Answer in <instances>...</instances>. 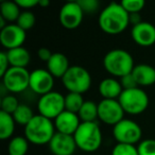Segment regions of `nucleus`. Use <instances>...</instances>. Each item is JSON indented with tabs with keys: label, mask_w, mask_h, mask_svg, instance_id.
Here are the masks:
<instances>
[{
	"label": "nucleus",
	"mask_w": 155,
	"mask_h": 155,
	"mask_svg": "<svg viewBox=\"0 0 155 155\" xmlns=\"http://www.w3.org/2000/svg\"><path fill=\"white\" fill-rule=\"evenodd\" d=\"M26 37V31L17 24H10L0 30V43L8 50L22 47Z\"/></svg>",
	"instance_id": "ddd939ff"
},
{
	"label": "nucleus",
	"mask_w": 155,
	"mask_h": 155,
	"mask_svg": "<svg viewBox=\"0 0 155 155\" xmlns=\"http://www.w3.org/2000/svg\"><path fill=\"white\" fill-rule=\"evenodd\" d=\"M54 134V122L39 114L35 115L32 120L25 127V137L28 139L29 142L37 146L46 143L49 144Z\"/></svg>",
	"instance_id": "f03ea898"
},
{
	"label": "nucleus",
	"mask_w": 155,
	"mask_h": 155,
	"mask_svg": "<svg viewBox=\"0 0 155 155\" xmlns=\"http://www.w3.org/2000/svg\"><path fill=\"white\" fill-rule=\"evenodd\" d=\"M84 99L81 94L68 93L65 96V110L78 114L84 104Z\"/></svg>",
	"instance_id": "393cba45"
},
{
	"label": "nucleus",
	"mask_w": 155,
	"mask_h": 155,
	"mask_svg": "<svg viewBox=\"0 0 155 155\" xmlns=\"http://www.w3.org/2000/svg\"><path fill=\"white\" fill-rule=\"evenodd\" d=\"M0 14L8 22H13L17 21L21 12L16 1H3L0 5Z\"/></svg>",
	"instance_id": "4be33fe9"
},
{
	"label": "nucleus",
	"mask_w": 155,
	"mask_h": 155,
	"mask_svg": "<svg viewBox=\"0 0 155 155\" xmlns=\"http://www.w3.org/2000/svg\"><path fill=\"white\" fill-rule=\"evenodd\" d=\"M120 5L129 14H133L139 13L146 5V2L143 0H123L120 2Z\"/></svg>",
	"instance_id": "c85d7f7f"
},
{
	"label": "nucleus",
	"mask_w": 155,
	"mask_h": 155,
	"mask_svg": "<svg viewBox=\"0 0 155 155\" xmlns=\"http://www.w3.org/2000/svg\"><path fill=\"white\" fill-rule=\"evenodd\" d=\"M141 21V18H140V14L139 13H133L130 14V24H132L133 26L140 24Z\"/></svg>",
	"instance_id": "e433bc0d"
},
{
	"label": "nucleus",
	"mask_w": 155,
	"mask_h": 155,
	"mask_svg": "<svg viewBox=\"0 0 155 155\" xmlns=\"http://www.w3.org/2000/svg\"><path fill=\"white\" fill-rule=\"evenodd\" d=\"M37 110L41 116L50 120L55 119L65 110V96L58 91H50L41 96L37 102Z\"/></svg>",
	"instance_id": "0eeeda50"
},
{
	"label": "nucleus",
	"mask_w": 155,
	"mask_h": 155,
	"mask_svg": "<svg viewBox=\"0 0 155 155\" xmlns=\"http://www.w3.org/2000/svg\"><path fill=\"white\" fill-rule=\"evenodd\" d=\"M137 150L139 155H155V140L150 138L142 140L137 146Z\"/></svg>",
	"instance_id": "7c9ffc66"
},
{
	"label": "nucleus",
	"mask_w": 155,
	"mask_h": 155,
	"mask_svg": "<svg viewBox=\"0 0 155 155\" xmlns=\"http://www.w3.org/2000/svg\"><path fill=\"white\" fill-rule=\"evenodd\" d=\"M120 84L123 89H132V88H136V87H139L137 85V83H136L132 72L124 75V77L120 78Z\"/></svg>",
	"instance_id": "473e14b6"
},
{
	"label": "nucleus",
	"mask_w": 155,
	"mask_h": 155,
	"mask_svg": "<svg viewBox=\"0 0 155 155\" xmlns=\"http://www.w3.org/2000/svg\"><path fill=\"white\" fill-rule=\"evenodd\" d=\"M124 113L130 115H139L147 110L149 105V97L140 87L132 89H123L118 99Z\"/></svg>",
	"instance_id": "423d86ee"
},
{
	"label": "nucleus",
	"mask_w": 155,
	"mask_h": 155,
	"mask_svg": "<svg viewBox=\"0 0 155 155\" xmlns=\"http://www.w3.org/2000/svg\"><path fill=\"white\" fill-rule=\"evenodd\" d=\"M79 149L85 152H94L102 143V132L97 122H81L73 135Z\"/></svg>",
	"instance_id": "20e7f679"
},
{
	"label": "nucleus",
	"mask_w": 155,
	"mask_h": 155,
	"mask_svg": "<svg viewBox=\"0 0 155 155\" xmlns=\"http://www.w3.org/2000/svg\"><path fill=\"white\" fill-rule=\"evenodd\" d=\"M131 36L137 45L150 47L155 44V26L147 21L140 22L132 27Z\"/></svg>",
	"instance_id": "2eb2a0df"
},
{
	"label": "nucleus",
	"mask_w": 155,
	"mask_h": 155,
	"mask_svg": "<svg viewBox=\"0 0 155 155\" xmlns=\"http://www.w3.org/2000/svg\"><path fill=\"white\" fill-rule=\"evenodd\" d=\"M113 135L118 143H137L142 136L141 127L135 121L123 119L113 127Z\"/></svg>",
	"instance_id": "1a4fd4ad"
},
{
	"label": "nucleus",
	"mask_w": 155,
	"mask_h": 155,
	"mask_svg": "<svg viewBox=\"0 0 155 155\" xmlns=\"http://www.w3.org/2000/svg\"><path fill=\"white\" fill-rule=\"evenodd\" d=\"M124 110L118 100L103 99L98 104V118L105 124L116 125L123 120Z\"/></svg>",
	"instance_id": "9d476101"
},
{
	"label": "nucleus",
	"mask_w": 155,
	"mask_h": 155,
	"mask_svg": "<svg viewBox=\"0 0 155 155\" xmlns=\"http://www.w3.org/2000/svg\"><path fill=\"white\" fill-rule=\"evenodd\" d=\"M15 123L12 115L0 112V139L5 140L13 136L15 131Z\"/></svg>",
	"instance_id": "412c9836"
},
{
	"label": "nucleus",
	"mask_w": 155,
	"mask_h": 155,
	"mask_svg": "<svg viewBox=\"0 0 155 155\" xmlns=\"http://www.w3.org/2000/svg\"><path fill=\"white\" fill-rule=\"evenodd\" d=\"M103 66L110 74L114 77H124L133 71V56L123 49H113L105 54L103 58Z\"/></svg>",
	"instance_id": "7ed1b4c3"
},
{
	"label": "nucleus",
	"mask_w": 155,
	"mask_h": 155,
	"mask_svg": "<svg viewBox=\"0 0 155 155\" xmlns=\"http://www.w3.org/2000/svg\"><path fill=\"white\" fill-rule=\"evenodd\" d=\"M29 150V141L25 136H15L11 138L8 146L9 155H26Z\"/></svg>",
	"instance_id": "b1692460"
},
{
	"label": "nucleus",
	"mask_w": 155,
	"mask_h": 155,
	"mask_svg": "<svg viewBox=\"0 0 155 155\" xmlns=\"http://www.w3.org/2000/svg\"><path fill=\"white\" fill-rule=\"evenodd\" d=\"M63 85L69 93L84 94L91 88V73L82 66H70L65 75L62 78Z\"/></svg>",
	"instance_id": "39448f33"
},
{
	"label": "nucleus",
	"mask_w": 155,
	"mask_h": 155,
	"mask_svg": "<svg viewBox=\"0 0 155 155\" xmlns=\"http://www.w3.org/2000/svg\"><path fill=\"white\" fill-rule=\"evenodd\" d=\"M10 67L11 66H10V62H9V58H8L7 52H1L0 53V75H1V78L9 70Z\"/></svg>",
	"instance_id": "72a5a7b5"
},
{
	"label": "nucleus",
	"mask_w": 155,
	"mask_h": 155,
	"mask_svg": "<svg viewBox=\"0 0 155 155\" xmlns=\"http://www.w3.org/2000/svg\"><path fill=\"white\" fill-rule=\"evenodd\" d=\"M123 91L120 82L113 78H106L99 84V94L103 99L118 100Z\"/></svg>",
	"instance_id": "6ab92c4d"
},
{
	"label": "nucleus",
	"mask_w": 155,
	"mask_h": 155,
	"mask_svg": "<svg viewBox=\"0 0 155 155\" xmlns=\"http://www.w3.org/2000/svg\"><path fill=\"white\" fill-rule=\"evenodd\" d=\"M69 68H70V65H69L68 58L61 52L53 53L51 58L47 62V70L53 75V78L62 79Z\"/></svg>",
	"instance_id": "f3484780"
},
{
	"label": "nucleus",
	"mask_w": 155,
	"mask_h": 155,
	"mask_svg": "<svg viewBox=\"0 0 155 155\" xmlns=\"http://www.w3.org/2000/svg\"><path fill=\"white\" fill-rule=\"evenodd\" d=\"M12 116H13V118H14V120H15L16 123L26 127V125L28 124L31 120H32L33 117H34L35 115L33 114L32 108H31L29 105H26V104H20Z\"/></svg>",
	"instance_id": "a878e982"
},
{
	"label": "nucleus",
	"mask_w": 155,
	"mask_h": 155,
	"mask_svg": "<svg viewBox=\"0 0 155 155\" xmlns=\"http://www.w3.org/2000/svg\"><path fill=\"white\" fill-rule=\"evenodd\" d=\"M112 155H139L137 147L134 144L127 143H117L113 148Z\"/></svg>",
	"instance_id": "c756f323"
},
{
	"label": "nucleus",
	"mask_w": 155,
	"mask_h": 155,
	"mask_svg": "<svg viewBox=\"0 0 155 155\" xmlns=\"http://www.w3.org/2000/svg\"><path fill=\"white\" fill-rule=\"evenodd\" d=\"M7 55L9 58L10 66L11 67H20L26 68L29 65L31 60V55L29 51L24 47L15 48L7 51Z\"/></svg>",
	"instance_id": "aec40b11"
},
{
	"label": "nucleus",
	"mask_w": 155,
	"mask_h": 155,
	"mask_svg": "<svg viewBox=\"0 0 155 155\" xmlns=\"http://www.w3.org/2000/svg\"><path fill=\"white\" fill-rule=\"evenodd\" d=\"M78 3L80 5L81 9L86 14H93L99 10L100 3L98 0H79Z\"/></svg>",
	"instance_id": "2f4dec72"
},
{
	"label": "nucleus",
	"mask_w": 155,
	"mask_h": 155,
	"mask_svg": "<svg viewBox=\"0 0 155 155\" xmlns=\"http://www.w3.org/2000/svg\"><path fill=\"white\" fill-rule=\"evenodd\" d=\"M30 73L27 68L10 67L2 77V86L10 93H22L29 88Z\"/></svg>",
	"instance_id": "6e6552de"
},
{
	"label": "nucleus",
	"mask_w": 155,
	"mask_h": 155,
	"mask_svg": "<svg viewBox=\"0 0 155 155\" xmlns=\"http://www.w3.org/2000/svg\"><path fill=\"white\" fill-rule=\"evenodd\" d=\"M98 24L103 32L112 35L119 34L130 25V14L120 3L112 2L102 10Z\"/></svg>",
	"instance_id": "f257e3e1"
},
{
	"label": "nucleus",
	"mask_w": 155,
	"mask_h": 155,
	"mask_svg": "<svg viewBox=\"0 0 155 155\" xmlns=\"http://www.w3.org/2000/svg\"><path fill=\"white\" fill-rule=\"evenodd\" d=\"M52 54L53 53L51 52V50L48 49V48H39L38 51H37V55H38L39 60L44 61L46 63L51 58Z\"/></svg>",
	"instance_id": "c9c22d12"
},
{
	"label": "nucleus",
	"mask_w": 155,
	"mask_h": 155,
	"mask_svg": "<svg viewBox=\"0 0 155 155\" xmlns=\"http://www.w3.org/2000/svg\"><path fill=\"white\" fill-rule=\"evenodd\" d=\"M84 12L81 9L78 1H70L67 2L61 8L58 19L65 29L73 30L80 26L83 20Z\"/></svg>",
	"instance_id": "9b49d317"
},
{
	"label": "nucleus",
	"mask_w": 155,
	"mask_h": 155,
	"mask_svg": "<svg viewBox=\"0 0 155 155\" xmlns=\"http://www.w3.org/2000/svg\"><path fill=\"white\" fill-rule=\"evenodd\" d=\"M49 5H50L49 0H39V2H38L39 7H43V8H47Z\"/></svg>",
	"instance_id": "4c0bfd02"
},
{
	"label": "nucleus",
	"mask_w": 155,
	"mask_h": 155,
	"mask_svg": "<svg viewBox=\"0 0 155 155\" xmlns=\"http://www.w3.org/2000/svg\"><path fill=\"white\" fill-rule=\"evenodd\" d=\"M35 21H36V18H35L34 13H32L31 11H25L21 12L19 18H18L17 26H19L22 30L28 31L34 27Z\"/></svg>",
	"instance_id": "cd10ccee"
},
{
	"label": "nucleus",
	"mask_w": 155,
	"mask_h": 155,
	"mask_svg": "<svg viewBox=\"0 0 155 155\" xmlns=\"http://www.w3.org/2000/svg\"><path fill=\"white\" fill-rule=\"evenodd\" d=\"M81 120L78 114L64 110L54 119V127L58 133L67 134V135H74L78 127H80Z\"/></svg>",
	"instance_id": "dca6fc26"
},
{
	"label": "nucleus",
	"mask_w": 155,
	"mask_h": 155,
	"mask_svg": "<svg viewBox=\"0 0 155 155\" xmlns=\"http://www.w3.org/2000/svg\"><path fill=\"white\" fill-rule=\"evenodd\" d=\"M39 0H16V3L22 9H31L33 7L38 5Z\"/></svg>",
	"instance_id": "f704fd0d"
},
{
	"label": "nucleus",
	"mask_w": 155,
	"mask_h": 155,
	"mask_svg": "<svg viewBox=\"0 0 155 155\" xmlns=\"http://www.w3.org/2000/svg\"><path fill=\"white\" fill-rule=\"evenodd\" d=\"M132 74L138 86H150L155 83V68L151 65H135Z\"/></svg>",
	"instance_id": "a211bd4d"
},
{
	"label": "nucleus",
	"mask_w": 155,
	"mask_h": 155,
	"mask_svg": "<svg viewBox=\"0 0 155 155\" xmlns=\"http://www.w3.org/2000/svg\"><path fill=\"white\" fill-rule=\"evenodd\" d=\"M54 78L47 69H35L30 73L29 88L37 95L44 96L52 91Z\"/></svg>",
	"instance_id": "f8f14e48"
},
{
	"label": "nucleus",
	"mask_w": 155,
	"mask_h": 155,
	"mask_svg": "<svg viewBox=\"0 0 155 155\" xmlns=\"http://www.w3.org/2000/svg\"><path fill=\"white\" fill-rule=\"evenodd\" d=\"M19 105L20 104L18 102L17 98L13 95L3 96L2 99H1V112H5L7 114L13 115Z\"/></svg>",
	"instance_id": "bb28decb"
},
{
	"label": "nucleus",
	"mask_w": 155,
	"mask_h": 155,
	"mask_svg": "<svg viewBox=\"0 0 155 155\" xmlns=\"http://www.w3.org/2000/svg\"><path fill=\"white\" fill-rule=\"evenodd\" d=\"M81 122H96L98 118V104L94 101L87 100L84 102L80 112L78 113Z\"/></svg>",
	"instance_id": "5701e85b"
},
{
	"label": "nucleus",
	"mask_w": 155,
	"mask_h": 155,
	"mask_svg": "<svg viewBox=\"0 0 155 155\" xmlns=\"http://www.w3.org/2000/svg\"><path fill=\"white\" fill-rule=\"evenodd\" d=\"M73 135L56 132L49 142V149L53 155H73L77 149Z\"/></svg>",
	"instance_id": "4468645a"
}]
</instances>
